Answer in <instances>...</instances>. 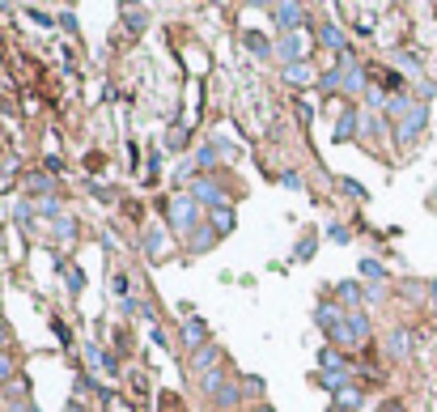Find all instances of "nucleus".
Returning <instances> with one entry per match:
<instances>
[{"label": "nucleus", "instance_id": "34", "mask_svg": "<svg viewBox=\"0 0 437 412\" xmlns=\"http://www.w3.org/2000/svg\"><path fill=\"white\" fill-rule=\"evenodd\" d=\"M9 345V332H5V323H0V349H5Z\"/></svg>", "mask_w": 437, "mask_h": 412}, {"label": "nucleus", "instance_id": "11", "mask_svg": "<svg viewBox=\"0 0 437 412\" xmlns=\"http://www.w3.org/2000/svg\"><path fill=\"white\" fill-rule=\"evenodd\" d=\"M216 361H221V353H216V345H204V349H200L196 357H191V366L208 374V370H216Z\"/></svg>", "mask_w": 437, "mask_h": 412}, {"label": "nucleus", "instance_id": "3", "mask_svg": "<svg viewBox=\"0 0 437 412\" xmlns=\"http://www.w3.org/2000/svg\"><path fill=\"white\" fill-rule=\"evenodd\" d=\"M196 217H200V204L191 196H179L175 204H170V221H175L179 230H196Z\"/></svg>", "mask_w": 437, "mask_h": 412}, {"label": "nucleus", "instance_id": "21", "mask_svg": "<svg viewBox=\"0 0 437 412\" xmlns=\"http://www.w3.org/2000/svg\"><path fill=\"white\" fill-rule=\"evenodd\" d=\"M13 370H17V366H13V357H9V353H0V382H5V387L13 382Z\"/></svg>", "mask_w": 437, "mask_h": 412}, {"label": "nucleus", "instance_id": "25", "mask_svg": "<svg viewBox=\"0 0 437 412\" xmlns=\"http://www.w3.org/2000/svg\"><path fill=\"white\" fill-rule=\"evenodd\" d=\"M327 238H331V242H339V247H344V242L352 238V230H344V226H331V230H327Z\"/></svg>", "mask_w": 437, "mask_h": 412}, {"label": "nucleus", "instance_id": "36", "mask_svg": "<svg viewBox=\"0 0 437 412\" xmlns=\"http://www.w3.org/2000/svg\"><path fill=\"white\" fill-rule=\"evenodd\" d=\"M433 302H437V281H433Z\"/></svg>", "mask_w": 437, "mask_h": 412}, {"label": "nucleus", "instance_id": "14", "mask_svg": "<svg viewBox=\"0 0 437 412\" xmlns=\"http://www.w3.org/2000/svg\"><path fill=\"white\" fill-rule=\"evenodd\" d=\"M319 370H323V374H335V370H344V357H339L335 349H323V353H319Z\"/></svg>", "mask_w": 437, "mask_h": 412}, {"label": "nucleus", "instance_id": "33", "mask_svg": "<svg viewBox=\"0 0 437 412\" xmlns=\"http://www.w3.org/2000/svg\"><path fill=\"white\" fill-rule=\"evenodd\" d=\"M81 285H85V277H81V272H68V289H72V294H77Z\"/></svg>", "mask_w": 437, "mask_h": 412}, {"label": "nucleus", "instance_id": "23", "mask_svg": "<svg viewBox=\"0 0 437 412\" xmlns=\"http://www.w3.org/2000/svg\"><path fill=\"white\" fill-rule=\"evenodd\" d=\"M208 242H212V226H204V230H196V238H191V247H196V251H204V247H208Z\"/></svg>", "mask_w": 437, "mask_h": 412}, {"label": "nucleus", "instance_id": "8", "mask_svg": "<svg viewBox=\"0 0 437 412\" xmlns=\"http://www.w3.org/2000/svg\"><path fill=\"white\" fill-rule=\"evenodd\" d=\"M319 43H323V47H331V52H339V56L348 52V39H344V30H339L335 21H327V26L319 30Z\"/></svg>", "mask_w": 437, "mask_h": 412}, {"label": "nucleus", "instance_id": "31", "mask_svg": "<svg viewBox=\"0 0 437 412\" xmlns=\"http://www.w3.org/2000/svg\"><path fill=\"white\" fill-rule=\"evenodd\" d=\"M161 242H166V238L153 230V234H149V255H157V251H161Z\"/></svg>", "mask_w": 437, "mask_h": 412}, {"label": "nucleus", "instance_id": "12", "mask_svg": "<svg viewBox=\"0 0 437 412\" xmlns=\"http://www.w3.org/2000/svg\"><path fill=\"white\" fill-rule=\"evenodd\" d=\"M284 81L306 85V81H314V68H310V64H284Z\"/></svg>", "mask_w": 437, "mask_h": 412}, {"label": "nucleus", "instance_id": "19", "mask_svg": "<svg viewBox=\"0 0 437 412\" xmlns=\"http://www.w3.org/2000/svg\"><path fill=\"white\" fill-rule=\"evenodd\" d=\"M361 277H370L374 285H382V263L378 259H361Z\"/></svg>", "mask_w": 437, "mask_h": 412}, {"label": "nucleus", "instance_id": "16", "mask_svg": "<svg viewBox=\"0 0 437 412\" xmlns=\"http://www.w3.org/2000/svg\"><path fill=\"white\" fill-rule=\"evenodd\" d=\"M212 226H216V234H229L234 230V208H212Z\"/></svg>", "mask_w": 437, "mask_h": 412}, {"label": "nucleus", "instance_id": "32", "mask_svg": "<svg viewBox=\"0 0 437 412\" xmlns=\"http://www.w3.org/2000/svg\"><path fill=\"white\" fill-rule=\"evenodd\" d=\"M344 191H348V196H366V187L352 183V179H344Z\"/></svg>", "mask_w": 437, "mask_h": 412}, {"label": "nucleus", "instance_id": "28", "mask_svg": "<svg viewBox=\"0 0 437 412\" xmlns=\"http://www.w3.org/2000/svg\"><path fill=\"white\" fill-rule=\"evenodd\" d=\"M391 349H395L399 357H407V332H395V336H391Z\"/></svg>", "mask_w": 437, "mask_h": 412}, {"label": "nucleus", "instance_id": "13", "mask_svg": "<svg viewBox=\"0 0 437 412\" xmlns=\"http://www.w3.org/2000/svg\"><path fill=\"white\" fill-rule=\"evenodd\" d=\"M26 187H30V196H52V191H56V179H47V175H30L26 179Z\"/></svg>", "mask_w": 437, "mask_h": 412}, {"label": "nucleus", "instance_id": "27", "mask_svg": "<svg viewBox=\"0 0 437 412\" xmlns=\"http://www.w3.org/2000/svg\"><path fill=\"white\" fill-rule=\"evenodd\" d=\"M216 404H221V408H234V404H238V387H225V391L216 395Z\"/></svg>", "mask_w": 437, "mask_h": 412}, {"label": "nucleus", "instance_id": "18", "mask_svg": "<svg viewBox=\"0 0 437 412\" xmlns=\"http://www.w3.org/2000/svg\"><path fill=\"white\" fill-rule=\"evenodd\" d=\"M242 43H247V47H251V52H259V56H272V43H268V39H263V34H255V30H251L247 39H242Z\"/></svg>", "mask_w": 437, "mask_h": 412}, {"label": "nucleus", "instance_id": "5", "mask_svg": "<svg viewBox=\"0 0 437 412\" xmlns=\"http://www.w3.org/2000/svg\"><path fill=\"white\" fill-rule=\"evenodd\" d=\"M191 200L196 204H208V208H221V187H216L212 179H196V187H191Z\"/></svg>", "mask_w": 437, "mask_h": 412}, {"label": "nucleus", "instance_id": "26", "mask_svg": "<svg viewBox=\"0 0 437 412\" xmlns=\"http://www.w3.org/2000/svg\"><path fill=\"white\" fill-rule=\"evenodd\" d=\"M280 183H284L289 191H302V175H298V171H284V175H280Z\"/></svg>", "mask_w": 437, "mask_h": 412}, {"label": "nucleus", "instance_id": "15", "mask_svg": "<svg viewBox=\"0 0 437 412\" xmlns=\"http://www.w3.org/2000/svg\"><path fill=\"white\" fill-rule=\"evenodd\" d=\"M335 408H339V412H352V408H361V391H357V387H344V391L335 395Z\"/></svg>", "mask_w": 437, "mask_h": 412}, {"label": "nucleus", "instance_id": "2", "mask_svg": "<svg viewBox=\"0 0 437 412\" xmlns=\"http://www.w3.org/2000/svg\"><path fill=\"white\" fill-rule=\"evenodd\" d=\"M370 336V323H366V314H344V323H339V332H335V340L339 345H361Z\"/></svg>", "mask_w": 437, "mask_h": 412}, {"label": "nucleus", "instance_id": "37", "mask_svg": "<svg viewBox=\"0 0 437 412\" xmlns=\"http://www.w3.org/2000/svg\"><path fill=\"white\" fill-rule=\"evenodd\" d=\"M255 412H272V408H255Z\"/></svg>", "mask_w": 437, "mask_h": 412}, {"label": "nucleus", "instance_id": "7", "mask_svg": "<svg viewBox=\"0 0 437 412\" xmlns=\"http://www.w3.org/2000/svg\"><path fill=\"white\" fill-rule=\"evenodd\" d=\"M276 21H280V30H284V34L302 30V5H276Z\"/></svg>", "mask_w": 437, "mask_h": 412}, {"label": "nucleus", "instance_id": "29", "mask_svg": "<svg viewBox=\"0 0 437 412\" xmlns=\"http://www.w3.org/2000/svg\"><path fill=\"white\" fill-rule=\"evenodd\" d=\"M310 251H314V238H302V242H298V251H293V259H306Z\"/></svg>", "mask_w": 437, "mask_h": 412}, {"label": "nucleus", "instance_id": "22", "mask_svg": "<svg viewBox=\"0 0 437 412\" xmlns=\"http://www.w3.org/2000/svg\"><path fill=\"white\" fill-rule=\"evenodd\" d=\"M319 85H323V89H339V85H344V64H339L335 72H327V77H323Z\"/></svg>", "mask_w": 437, "mask_h": 412}, {"label": "nucleus", "instance_id": "24", "mask_svg": "<svg viewBox=\"0 0 437 412\" xmlns=\"http://www.w3.org/2000/svg\"><path fill=\"white\" fill-rule=\"evenodd\" d=\"M216 149H221V144H204V149L196 153V162H200V166H212V162H216Z\"/></svg>", "mask_w": 437, "mask_h": 412}, {"label": "nucleus", "instance_id": "6", "mask_svg": "<svg viewBox=\"0 0 437 412\" xmlns=\"http://www.w3.org/2000/svg\"><path fill=\"white\" fill-rule=\"evenodd\" d=\"M183 345H187V349H196V353H200V349L208 345V327H204L200 319H191V323H183Z\"/></svg>", "mask_w": 437, "mask_h": 412}, {"label": "nucleus", "instance_id": "10", "mask_svg": "<svg viewBox=\"0 0 437 412\" xmlns=\"http://www.w3.org/2000/svg\"><path fill=\"white\" fill-rule=\"evenodd\" d=\"M357 124H361V115L348 107L344 115H339V124H335V140H348V136H357Z\"/></svg>", "mask_w": 437, "mask_h": 412}, {"label": "nucleus", "instance_id": "4", "mask_svg": "<svg viewBox=\"0 0 437 412\" xmlns=\"http://www.w3.org/2000/svg\"><path fill=\"white\" fill-rule=\"evenodd\" d=\"M425 119H429V107H425V102L412 107V111L403 115V124H399V144H412V140H416V132L425 128Z\"/></svg>", "mask_w": 437, "mask_h": 412}, {"label": "nucleus", "instance_id": "30", "mask_svg": "<svg viewBox=\"0 0 437 412\" xmlns=\"http://www.w3.org/2000/svg\"><path fill=\"white\" fill-rule=\"evenodd\" d=\"M56 234L60 238H72V221H68V217H60V221H56Z\"/></svg>", "mask_w": 437, "mask_h": 412}, {"label": "nucleus", "instance_id": "20", "mask_svg": "<svg viewBox=\"0 0 437 412\" xmlns=\"http://www.w3.org/2000/svg\"><path fill=\"white\" fill-rule=\"evenodd\" d=\"M339 298H344L348 306H357V302H361V285H352V281H344V285H339Z\"/></svg>", "mask_w": 437, "mask_h": 412}, {"label": "nucleus", "instance_id": "17", "mask_svg": "<svg viewBox=\"0 0 437 412\" xmlns=\"http://www.w3.org/2000/svg\"><path fill=\"white\" fill-rule=\"evenodd\" d=\"M225 387H229V382H225L221 374H216V370H208V374H204V395H221Z\"/></svg>", "mask_w": 437, "mask_h": 412}, {"label": "nucleus", "instance_id": "35", "mask_svg": "<svg viewBox=\"0 0 437 412\" xmlns=\"http://www.w3.org/2000/svg\"><path fill=\"white\" fill-rule=\"evenodd\" d=\"M64 412H85V408H81V404H77V400H72V404H68V408H64Z\"/></svg>", "mask_w": 437, "mask_h": 412}, {"label": "nucleus", "instance_id": "9", "mask_svg": "<svg viewBox=\"0 0 437 412\" xmlns=\"http://www.w3.org/2000/svg\"><path fill=\"white\" fill-rule=\"evenodd\" d=\"M314 323H319L323 332H331V336H335V332H339V323H344V314H339L335 306H327V302H323L319 310H314Z\"/></svg>", "mask_w": 437, "mask_h": 412}, {"label": "nucleus", "instance_id": "1", "mask_svg": "<svg viewBox=\"0 0 437 412\" xmlns=\"http://www.w3.org/2000/svg\"><path fill=\"white\" fill-rule=\"evenodd\" d=\"M306 52H310V39H306L302 30L280 34V43H276V56H280L284 64H306Z\"/></svg>", "mask_w": 437, "mask_h": 412}]
</instances>
